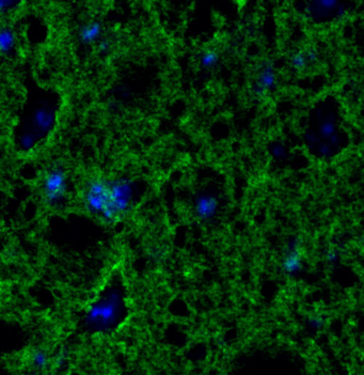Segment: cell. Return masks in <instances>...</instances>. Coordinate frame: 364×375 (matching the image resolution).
<instances>
[{
    "label": "cell",
    "instance_id": "obj_12",
    "mask_svg": "<svg viewBox=\"0 0 364 375\" xmlns=\"http://www.w3.org/2000/svg\"><path fill=\"white\" fill-rule=\"evenodd\" d=\"M25 0H0V15H8L20 9Z\"/></svg>",
    "mask_w": 364,
    "mask_h": 375
},
{
    "label": "cell",
    "instance_id": "obj_6",
    "mask_svg": "<svg viewBox=\"0 0 364 375\" xmlns=\"http://www.w3.org/2000/svg\"><path fill=\"white\" fill-rule=\"evenodd\" d=\"M305 11L313 21L325 22L344 15L347 7L344 0H308Z\"/></svg>",
    "mask_w": 364,
    "mask_h": 375
},
{
    "label": "cell",
    "instance_id": "obj_11",
    "mask_svg": "<svg viewBox=\"0 0 364 375\" xmlns=\"http://www.w3.org/2000/svg\"><path fill=\"white\" fill-rule=\"evenodd\" d=\"M220 62V55L217 50H208L199 57V64L203 70L212 71L217 68Z\"/></svg>",
    "mask_w": 364,
    "mask_h": 375
},
{
    "label": "cell",
    "instance_id": "obj_2",
    "mask_svg": "<svg viewBox=\"0 0 364 375\" xmlns=\"http://www.w3.org/2000/svg\"><path fill=\"white\" fill-rule=\"evenodd\" d=\"M340 109L333 101L326 100L313 108L305 129V143L311 153L319 160H330L345 147Z\"/></svg>",
    "mask_w": 364,
    "mask_h": 375
},
{
    "label": "cell",
    "instance_id": "obj_1",
    "mask_svg": "<svg viewBox=\"0 0 364 375\" xmlns=\"http://www.w3.org/2000/svg\"><path fill=\"white\" fill-rule=\"evenodd\" d=\"M59 111V97L54 91L36 89L30 93L14 133L18 151L27 154L38 149L54 131Z\"/></svg>",
    "mask_w": 364,
    "mask_h": 375
},
{
    "label": "cell",
    "instance_id": "obj_4",
    "mask_svg": "<svg viewBox=\"0 0 364 375\" xmlns=\"http://www.w3.org/2000/svg\"><path fill=\"white\" fill-rule=\"evenodd\" d=\"M124 296L120 288L111 285L102 292L87 310L85 325L95 334L115 330L124 317Z\"/></svg>",
    "mask_w": 364,
    "mask_h": 375
},
{
    "label": "cell",
    "instance_id": "obj_3",
    "mask_svg": "<svg viewBox=\"0 0 364 375\" xmlns=\"http://www.w3.org/2000/svg\"><path fill=\"white\" fill-rule=\"evenodd\" d=\"M133 198V188L125 180H94L85 190L87 208L96 215L115 218L124 212Z\"/></svg>",
    "mask_w": 364,
    "mask_h": 375
},
{
    "label": "cell",
    "instance_id": "obj_13",
    "mask_svg": "<svg viewBox=\"0 0 364 375\" xmlns=\"http://www.w3.org/2000/svg\"><path fill=\"white\" fill-rule=\"evenodd\" d=\"M95 46H96V50H98L99 54H100L101 56H105V55L109 54V52L111 50L110 38L104 36Z\"/></svg>",
    "mask_w": 364,
    "mask_h": 375
},
{
    "label": "cell",
    "instance_id": "obj_8",
    "mask_svg": "<svg viewBox=\"0 0 364 375\" xmlns=\"http://www.w3.org/2000/svg\"><path fill=\"white\" fill-rule=\"evenodd\" d=\"M104 36L102 22L90 21L80 26L78 31V40L82 46H95Z\"/></svg>",
    "mask_w": 364,
    "mask_h": 375
},
{
    "label": "cell",
    "instance_id": "obj_5",
    "mask_svg": "<svg viewBox=\"0 0 364 375\" xmlns=\"http://www.w3.org/2000/svg\"><path fill=\"white\" fill-rule=\"evenodd\" d=\"M68 176L61 168H52L42 181V194L52 206L62 204L68 194Z\"/></svg>",
    "mask_w": 364,
    "mask_h": 375
},
{
    "label": "cell",
    "instance_id": "obj_10",
    "mask_svg": "<svg viewBox=\"0 0 364 375\" xmlns=\"http://www.w3.org/2000/svg\"><path fill=\"white\" fill-rule=\"evenodd\" d=\"M17 48V34L11 26H0V56L9 57Z\"/></svg>",
    "mask_w": 364,
    "mask_h": 375
},
{
    "label": "cell",
    "instance_id": "obj_9",
    "mask_svg": "<svg viewBox=\"0 0 364 375\" xmlns=\"http://www.w3.org/2000/svg\"><path fill=\"white\" fill-rule=\"evenodd\" d=\"M319 54L316 50L309 48L305 50H298L291 56L290 64L297 72L308 70L311 66L319 62Z\"/></svg>",
    "mask_w": 364,
    "mask_h": 375
},
{
    "label": "cell",
    "instance_id": "obj_7",
    "mask_svg": "<svg viewBox=\"0 0 364 375\" xmlns=\"http://www.w3.org/2000/svg\"><path fill=\"white\" fill-rule=\"evenodd\" d=\"M277 71L272 62H267L261 68L254 80V92L256 97H264L275 90L277 86Z\"/></svg>",
    "mask_w": 364,
    "mask_h": 375
}]
</instances>
